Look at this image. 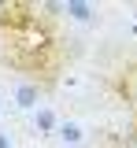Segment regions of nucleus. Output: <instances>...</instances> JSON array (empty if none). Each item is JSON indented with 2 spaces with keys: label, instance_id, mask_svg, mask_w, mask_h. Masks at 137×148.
I'll use <instances>...</instances> for the list:
<instances>
[{
  "label": "nucleus",
  "instance_id": "f257e3e1",
  "mask_svg": "<svg viewBox=\"0 0 137 148\" xmlns=\"http://www.w3.org/2000/svg\"><path fill=\"white\" fill-rule=\"evenodd\" d=\"M45 89H48V85H41L37 78H15V82L8 85L11 104L19 111H37L41 104H45Z\"/></svg>",
  "mask_w": 137,
  "mask_h": 148
},
{
  "label": "nucleus",
  "instance_id": "f03ea898",
  "mask_svg": "<svg viewBox=\"0 0 137 148\" xmlns=\"http://www.w3.org/2000/svg\"><path fill=\"white\" fill-rule=\"evenodd\" d=\"M56 137H59L63 148H85L93 141V133H89V126H85L82 119H63L59 130H56Z\"/></svg>",
  "mask_w": 137,
  "mask_h": 148
},
{
  "label": "nucleus",
  "instance_id": "7ed1b4c3",
  "mask_svg": "<svg viewBox=\"0 0 137 148\" xmlns=\"http://www.w3.org/2000/svg\"><path fill=\"white\" fill-rule=\"evenodd\" d=\"M59 122H63V115H59L52 104H41L37 111H30V130H34L37 137H56Z\"/></svg>",
  "mask_w": 137,
  "mask_h": 148
},
{
  "label": "nucleus",
  "instance_id": "20e7f679",
  "mask_svg": "<svg viewBox=\"0 0 137 148\" xmlns=\"http://www.w3.org/2000/svg\"><path fill=\"white\" fill-rule=\"evenodd\" d=\"M63 15L74 18V22H93V18H97V4H85V0H63Z\"/></svg>",
  "mask_w": 137,
  "mask_h": 148
},
{
  "label": "nucleus",
  "instance_id": "39448f33",
  "mask_svg": "<svg viewBox=\"0 0 137 148\" xmlns=\"http://www.w3.org/2000/svg\"><path fill=\"white\" fill-rule=\"evenodd\" d=\"M0 148H15V141H11V133H8V130H0Z\"/></svg>",
  "mask_w": 137,
  "mask_h": 148
}]
</instances>
